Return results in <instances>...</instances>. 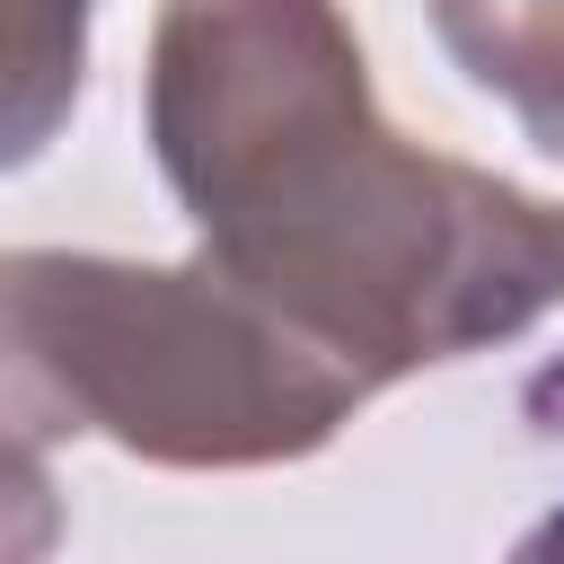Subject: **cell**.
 Listing matches in <instances>:
<instances>
[{
    "label": "cell",
    "instance_id": "obj_4",
    "mask_svg": "<svg viewBox=\"0 0 564 564\" xmlns=\"http://www.w3.org/2000/svg\"><path fill=\"white\" fill-rule=\"evenodd\" d=\"M88 9L97 0H0V176L62 141L88 79Z\"/></svg>",
    "mask_w": 564,
    "mask_h": 564
},
{
    "label": "cell",
    "instance_id": "obj_6",
    "mask_svg": "<svg viewBox=\"0 0 564 564\" xmlns=\"http://www.w3.org/2000/svg\"><path fill=\"white\" fill-rule=\"evenodd\" d=\"M502 564H564V502H555V511H546V520H538V529H529Z\"/></svg>",
    "mask_w": 564,
    "mask_h": 564
},
{
    "label": "cell",
    "instance_id": "obj_1",
    "mask_svg": "<svg viewBox=\"0 0 564 564\" xmlns=\"http://www.w3.org/2000/svg\"><path fill=\"white\" fill-rule=\"evenodd\" d=\"M141 123L194 256L370 388L494 352L564 300V220L405 141L335 0H159Z\"/></svg>",
    "mask_w": 564,
    "mask_h": 564
},
{
    "label": "cell",
    "instance_id": "obj_2",
    "mask_svg": "<svg viewBox=\"0 0 564 564\" xmlns=\"http://www.w3.org/2000/svg\"><path fill=\"white\" fill-rule=\"evenodd\" d=\"M379 388L203 256L132 264L88 247L0 256V432L26 449L115 441L220 476L326 449Z\"/></svg>",
    "mask_w": 564,
    "mask_h": 564
},
{
    "label": "cell",
    "instance_id": "obj_3",
    "mask_svg": "<svg viewBox=\"0 0 564 564\" xmlns=\"http://www.w3.org/2000/svg\"><path fill=\"white\" fill-rule=\"evenodd\" d=\"M441 53L520 115V132L564 159V0H423Z\"/></svg>",
    "mask_w": 564,
    "mask_h": 564
},
{
    "label": "cell",
    "instance_id": "obj_5",
    "mask_svg": "<svg viewBox=\"0 0 564 564\" xmlns=\"http://www.w3.org/2000/svg\"><path fill=\"white\" fill-rule=\"evenodd\" d=\"M62 546V485L44 449L0 432V564H53Z\"/></svg>",
    "mask_w": 564,
    "mask_h": 564
}]
</instances>
